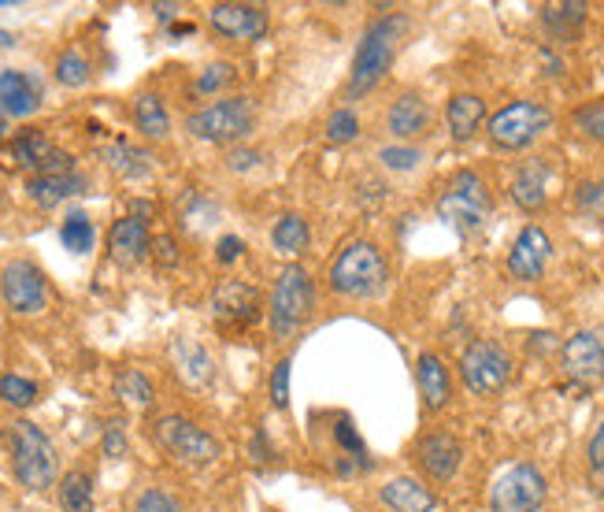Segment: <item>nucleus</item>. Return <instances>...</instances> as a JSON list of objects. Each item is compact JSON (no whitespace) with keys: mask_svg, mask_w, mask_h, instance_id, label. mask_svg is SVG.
I'll list each match as a JSON object with an SVG mask.
<instances>
[{"mask_svg":"<svg viewBox=\"0 0 604 512\" xmlns=\"http://www.w3.org/2000/svg\"><path fill=\"white\" fill-rule=\"evenodd\" d=\"M408 34H412V15H404V12H386L367 23L364 38L356 45L353 71H349V86H345L349 101H360V97L375 93V86L390 75L397 52H401Z\"/></svg>","mask_w":604,"mask_h":512,"instance_id":"1","label":"nucleus"},{"mask_svg":"<svg viewBox=\"0 0 604 512\" xmlns=\"http://www.w3.org/2000/svg\"><path fill=\"white\" fill-rule=\"evenodd\" d=\"M390 283V260H386L382 246L367 238H356L330 260L327 286L330 294L349 301H372Z\"/></svg>","mask_w":604,"mask_h":512,"instance_id":"2","label":"nucleus"},{"mask_svg":"<svg viewBox=\"0 0 604 512\" xmlns=\"http://www.w3.org/2000/svg\"><path fill=\"white\" fill-rule=\"evenodd\" d=\"M256 130V101L249 93H227L215 97L212 104L197 108L186 115V134L197 141H212V146H238Z\"/></svg>","mask_w":604,"mask_h":512,"instance_id":"3","label":"nucleus"},{"mask_svg":"<svg viewBox=\"0 0 604 512\" xmlns=\"http://www.w3.org/2000/svg\"><path fill=\"white\" fill-rule=\"evenodd\" d=\"M315 312V286L312 275L301 264H286L278 272L272 294H267V323H272V338L286 341L293 338Z\"/></svg>","mask_w":604,"mask_h":512,"instance_id":"4","label":"nucleus"},{"mask_svg":"<svg viewBox=\"0 0 604 512\" xmlns=\"http://www.w3.org/2000/svg\"><path fill=\"white\" fill-rule=\"evenodd\" d=\"M435 209L453 230H460V235H471V230H479L482 223L490 220L493 193H490V186H486V178L479 175V171L464 167V171H456L445 186H441Z\"/></svg>","mask_w":604,"mask_h":512,"instance_id":"5","label":"nucleus"},{"mask_svg":"<svg viewBox=\"0 0 604 512\" xmlns=\"http://www.w3.org/2000/svg\"><path fill=\"white\" fill-rule=\"evenodd\" d=\"M8 446H12V469L20 487L41 494L56 483V446L49 442V435L38 424L15 420L8 427Z\"/></svg>","mask_w":604,"mask_h":512,"instance_id":"6","label":"nucleus"},{"mask_svg":"<svg viewBox=\"0 0 604 512\" xmlns=\"http://www.w3.org/2000/svg\"><path fill=\"white\" fill-rule=\"evenodd\" d=\"M549 127H553V112L534 97H519V101H508L486 120V138L498 152H523L534 146Z\"/></svg>","mask_w":604,"mask_h":512,"instance_id":"7","label":"nucleus"},{"mask_svg":"<svg viewBox=\"0 0 604 512\" xmlns=\"http://www.w3.org/2000/svg\"><path fill=\"white\" fill-rule=\"evenodd\" d=\"M152 442L164 449L167 457H175L178 464H189V469H204V464H215L223 457L219 438L209 427H197L193 420L178 416V412L160 416L152 424Z\"/></svg>","mask_w":604,"mask_h":512,"instance_id":"8","label":"nucleus"},{"mask_svg":"<svg viewBox=\"0 0 604 512\" xmlns=\"http://www.w3.org/2000/svg\"><path fill=\"white\" fill-rule=\"evenodd\" d=\"M512 357L508 349L501 346V341H490V338H479L471 341V346L464 349V357H460V379L471 394H479V398H490V394H498L508 386L512 379Z\"/></svg>","mask_w":604,"mask_h":512,"instance_id":"9","label":"nucleus"},{"mask_svg":"<svg viewBox=\"0 0 604 512\" xmlns=\"http://www.w3.org/2000/svg\"><path fill=\"white\" fill-rule=\"evenodd\" d=\"M549 498V483L538 464L523 461L504 469L490 487V512H538Z\"/></svg>","mask_w":604,"mask_h":512,"instance_id":"10","label":"nucleus"},{"mask_svg":"<svg viewBox=\"0 0 604 512\" xmlns=\"http://www.w3.org/2000/svg\"><path fill=\"white\" fill-rule=\"evenodd\" d=\"M0 298L15 316H38L49 309V278L34 260H8L0 272Z\"/></svg>","mask_w":604,"mask_h":512,"instance_id":"11","label":"nucleus"},{"mask_svg":"<svg viewBox=\"0 0 604 512\" xmlns=\"http://www.w3.org/2000/svg\"><path fill=\"white\" fill-rule=\"evenodd\" d=\"M561 367L571 383L579 386H597L604 383V330H575L561 349Z\"/></svg>","mask_w":604,"mask_h":512,"instance_id":"12","label":"nucleus"},{"mask_svg":"<svg viewBox=\"0 0 604 512\" xmlns=\"http://www.w3.org/2000/svg\"><path fill=\"white\" fill-rule=\"evenodd\" d=\"M209 26L215 38L234 41V45H252L267 34L272 26V12L264 4H212L209 8Z\"/></svg>","mask_w":604,"mask_h":512,"instance_id":"13","label":"nucleus"},{"mask_svg":"<svg viewBox=\"0 0 604 512\" xmlns=\"http://www.w3.org/2000/svg\"><path fill=\"white\" fill-rule=\"evenodd\" d=\"M549 260H553V238L545 235V227L527 223L516 235V241H512L504 272H508V278H516V283H538L545 275Z\"/></svg>","mask_w":604,"mask_h":512,"instance_id":"14","label":"nucleus"},{"mask_svg":"<svg viewBox=\"0 0 604 512\" xmlns=\"http://www.w3.org/2000/svg\"><path fill=\"white\" fill-rule=\"evenodd\" d=\"M430 127H435V108L416 89H404L386 108V134H390L397 146H416L419 138H427Z\"/></svg>","mask_w":604,"mask_h":512,"instance_id":"15","label":"nucleus"},{"mask_svg":"<svg viewBox=\"0 0 604 512\" xmlns=\"http://www.w3.org/2000/svg\"><path fill=\"white\" fill-rule=\"evenodd\" d=\"M412 461H416V469L427 475L430 483L441 487V483H449L460 472L464 446H460V438L449 435V430H427V435H419L416 446H412Z\"/></svg>","mask_w":604,"mask_h":512,"instance_id":"16","label":"nucleus"},{"mask_svg":"<svg viewBox=\"0 0 604 512\" xmlns=\"http://www.w3.org/2000/svg\"><path fill=\"white\" fill-rule=\"evenodd\" d=\"M215 320L227 323V327H252L264 312V298H260L256 286H249L246 278H223L212 294Z\"/></svg>","mask_w":604,"mask_h":512,"instance_id":"17","label":"nucleus"},{"mask_svg":"<svg viewBox=\"0 0 604 512\" xmlns=\"http://www.w3.org/2000/svg\"><path fill=\"white\" fill-rule=\"evenodd\" d=\"M152 235H149V220L146 215H123V220L112 223L108 230V253H112L115 264L134 267L149 257Z\"/></svg>","mask_w":604,"mask_h":512,"instance_id":"18","label":"nucleus"},{"mask_svg":"<svg viewBox=\"0 0 604 512\" xmlns=\"http://www.w3.org/2000/svg\"><path fill=\"white\" fill-rule=\"evenodd\" d=\"M508 197L519 212H542L549 201V160L545 157L523 160L508 183Z\"/></svg>","mask_w":604,"mask_h":512,"instance_id":"19","label":"nucleus"},{"mask_svg":"<svg viewBox=\"0 0 604 512\" xmlns=\"http://www.w3.org/2000/svg\"><path fill=\"white\" fill-rule=\"evenodd\" d=\"M0 108H4V115H15V120L34 115L41 108V83L30 71H0Z\"/></svg>","mask_w":604,"mask_h":512,"instance_id":"20","label":"nucleus"},{"mask_svg":"<svg viewBox=\"0 0 604 512\" xmlns=\"http://www.w3.org/2000/svg\"><path fill=\"white\" fill-rule=\"evenodd\" d=\"M378 501H382L390 512H435L438 498L430 494V487H423L412 475H393L378 487Z\"/></svg>","mask_w":604,"mask_h":512,"instance_id":"21","label":"nucleus"},{"mask_svg":"<svg viewBox=\"0 0 604 512\" xmlns=\"http://www.w3.org/2000/svg\"><path fill=\"white\" fill-rule=\"evenodd\" d=\"M416 386H419V398L423 405L430 412H441L449 405V398H453V379H449V367L441 361L438 353H419L416 361Z\"/></svg>","mask_w":604,"mask_h":512,"instance_id":"22","label":"nucleus"},{"mask_svg":"<svg viewBox=\"0 0 604 512\" xmlns=\"http://www.w3.org/2000/svg\"><path fill=\"white\" fill-rule=\"evenodd\" d=\"M486 123V101L479 93H453L445 104V127L453 134V141H471Z\"/></svg>","mask_w":604,"mask_h":512,"instance_id":"23","label":"nucleus"},{"mask_svg":"<svg viewBox=\"0 0 604 512\" xmlns=\"http://www.w3.org/2000/svg\"><path fill=\"white\" fill-rule=\"evenodd\" d=\"M130 115H134V127H138L141 138H149V141H164L167 134H171V112H167L164 97L152 93V89H146V93L134 97Z\"/></svg>","mask_w":604,"mask_h":512,"instance_id":"24","label":"nucleus"},{"mask_svg":"<svg viewBox=\"0 0 604 512\" xmlns=\"http://www.w3.org/2000/svg\"><path fill=\"white\" fill-rule=\"evenodd\" d=\"M312 246V227L304 215L297 212H286L278 215V223L272 227V249L278 257H304Z\"/></svg>","mask_w":604,"mask_h":512,"instance_id":"25","label":"nucleus"},{"mask_svg":"<svg viewBox=\"0 0 604 512\" xmlns=\"http://www.w3.org/2000/svg\"><path fill=\"white\" fill-rule=\"evenodd\" d=\"M83 186H86V178L78 175V171H67V175H34L26 190H30V197L41 209H56L60 201L83 193Z\"/></svg>","mask_w":604,"mask_h":512,"instance_id":"26","label":"nucleus"},{"mask_svg":"<svg viewBox=\"0 0 604 512\" xmlns=\"http://www.w3.org/2000/svg\"><path fill=\"white\" fill-rule=\"evenodd\" d=\"M586 12H590V8L579 4V0L549 4V8H542V23L549 26V34H553L556 41H575V34H579L586 23Z\"/></svg>","mask_w":604,"mask_h":512,"instance_id":"27","label":"nucleus"},{"mask_svg":"<svg viewBox=\"0 0 604 512\" xmlns=\"http://www.w3.org/2000/svg\"><path fill=\"white\" fill-rule=\"evenodd\" d=\"M115 398L130 409H149L152 401H156V386H152L149 375L138 372V367H123V372L115 375Z\"/></svg>","mask_w":604,"mask_h":512,"instance_id":"28","label":"nucleus"},{"mask_svg":"<svg viewBox=\"0 0 604 512\" xmlns=\"http://www.w3.org/2000/svg\"><path fill=\"white\" fill-rule=\"evenodd\" d=\"M60 509L63 512H93V475L75 469L60 479Z\"/></svg>","mask_w":604,"mask_h":512,"instance_id":"29","label":"nucleus"},{"mask_svg":"<svg viewBox=\"0 0 604 512\" xmlns=\"http://www.w3.org/2000/svg\"><path fill=\"white\" fill-rule=\"evenodd\" d=\"M52 152H56V146H52V141L45 138L41 130H23L20 138L12 141V157H15V164L26 167V171H41L45 164H49Z\"/></svg>","mask_w":604,"mask_h":512,"instance_id":"30","label":"nucleus"},{"mask_svg":"<svg viewBox=\"0 0 604 512\" xmlns=\"http://www.w3.org/2000/svg\"><path fill=\"white\" fill-rule=\"evenodd\" d=\"M571 130L579 134L582 141H593V146H604V97L597 101H586L571 112Z\"/></svg>","mask_w":604,"mask_h":512,"instance_id":"31","label":"nucleus"},{"mask_svg":"<svg viewBox=\"0 0 604 512\" xmlns=\"http://www.w3.org/2000/svg\"><path fill=\"white\" fill-rule=\"evenodd\" d=\"M60 241H63V249H71V253H89L93 249V241H97V230H93V220H89L86 212H71L67 220H63V227H60Z\"/></svg>","mask_w":604,"mask_h":512,"instance_id":"32","label":"nucleus"},{"mask_svg":"<svg viewBox=\"0 0 604 512\" xmlns=\"http://www.w3.org/2000/svg\"><path fill=\"white\" fill-rule=\"evenodd\" d=\"M93 78V64L86 60L83 49H63L56 57V83L67 89H78Z\"/></svg>","mask_w":604,"mask_h":512,"instance_id":"33","label":"nucleus"},{"mask_svg":"<svg viewBox=\"0 0 604 512\" xmlns=\"http://www.w3.org/2000/svg\"><path fill=\"white\" fill-rule=\"evenodd\" d=\"M323 134H327L330 146H353V141L360 138V115L353 104H341L334 108V112L327 115V127H323Z\"/></svg>","mask_w":604,"mask_h":512,"instance_id":"34","label":"nucleus"},{"mask_svg":"<svg viewBox=\"0 0 604 512\" xmlns=\"http://www.w3.org/2000/svg\"><path fill=\"white\" fill-rule=\"evenodd\" d=\"M238 83V71H234V64H227V60H215V64H209L197 75L193 89L201 97H227V89Z\"/></svg>","mask_w":604,"mask_h":512,"instance_id":"35","label":"nucleus"},{"mask_svg":"<svg viewBox=\"0 0 604 512\" xmlns=\"http://www.w3.org/2000/svg\"><path fill=\"white\" fill-rule=\"evenodd\" d=\"M0 401L12 409H30L34 401H38V383L26 379V375L8 372L4 379H0Z\"/></svg>","mask_w":604,"mask_h":512,"instance_id":"36","label":"nucleus"},{"mask_svg":"<svg viewBox=\"0 0 604 512\" xmlns=\"http://www.w3.org/2000/svg\"><path fill=\"white\" fill-rule=\"evenodd\" d=\"M378 164H382L386 171H393V175H412V171H419L423 164V149L416 146H386L382 152H378Z\"/></svg>","mask_w":604,"mask_h":512,"instance_id":"37","label":"nucleus"},{"mask_svg":"<svg viewBox=\"0 0 604 512\" xmlns=\"http://www.w3.org/2000/svg\"><path fill=\"white\" fill-rule=\"evenodd\" d=\"M575 209H579L586 220H601L604 223V178L579 183V190H575Z\"/></svg>","mask_w":604,"mask_h":512,"instance_id":"38","label":"nucleus"},{"mask_svg":"<svg viewBox=\"0 0 604 512\" xmlns=\"http://www.w3.org/2000/svg\"><path fill=\"white\" fill-rule=\"evenodd\" d=\"M104 157H108V164H112V167L119 171V175H126V178L146 175V157H141V152L134 149V146H126V141H115V146L108 149Z\"/></svg>","mask_w":604,"mask_h":512,"instance_id":"39","label":"nucleus"},{"mask_svg":"<svg viewBox=\"0 0 604 512\" xmlns=\"http://www.w3.org/2000/svg\"><path fill=\"white\" fill-rule=\"evenodd\" d=\"M134 512H186V505L178 501V494H171L164 487H149V490L138 494Z\"/></svg>","mask_w":604,"mask_h":512,"instance_id":"40","label":"nucleus"},{"mask_svg":"<svg viewBox=\"0 0 604 512\" xmlns=\"http://www.w3.org/2000/svg\"><path fill=\"white\" fill-rule=\"evenodd\" d=\"M586 472H590L593 487L604 490V416H601V424L593 427L590 442H586Z\"/></svg>","mask_w":604,"mask_h":512,"instance_id":"41","label":"nucleus"},{"mask_svg":"<svg viewBox=\"0 0 604 512\" xmlns=\"http://www.w3.org/2000/svg\"><path fill=\"white\" fill-rule=\"evenodd\" d=\"M272 405L275 409L290 405V357H282V361L272 367Z\"/></svg>","mask_w":604,"mask_h":512,"instance_id":"42","label":"nucleus"},{"mask_svg":"<svg viewBox=\"0 0 604 512\" xmlns=\"http://www.w3.org/2000/svg\"><path fill=\"white\" fill-rule=\"evenodd\" d=\"M241 257H246V241H241L238 235H223L219 241H215V260H219L223 267L238 264Z\"/></svg>","mask_w":604,"mask_h":512,"instance_id":"43","label":"nucleus"},{"mask_svg":"<svg viewBox=\"0 0 604 512\" xmlns=\"http://www.w3.org/2000/svg\"><path fill=\"white\" fill-rule=\"evenodd\" d=\"M149 253L156 257V264L160 267H175L178 264V241L171 238V235H160V238H152V246H149Z\"/></svg>","mask_w":604,"mask_h":512,"instance_id":"44","label":"nucleus"},{"mask_svg":"<svg viewBox=\"0 0 604 512\" xmlns=\"http://www.w3.org/2000/svg\"><path fill=\"white\" fill-rule=\"evenodd\" d=\"M223 164H227L230 171H249L260 164V152L256 149H227V157H223Z\"/></svg>","mask_w":604,"mask_h":512,"instance_id":"45","label":"nucleus"},{"mask_svg":"<svg viewBox=\"0 0 604 512\" xmlns=\"http://www.w3.org/2000/svg\"><path fill=\"white\" fill-rule=\"evenodd\" d=\"M104 457H123L126 453V435H123V427L119 424H108V430H104Z\"/></svg>","mask_w":604,"mask_h":512,"instance_id":"46","label":"nucleus"},{"mask_svg":"<svg viewBox=\"0 0 604 512\" xmlns=\"http://www.w3.org/2000/svg\"><path fill=\"white\" fill-rule=\"evenodd\" d=\"M12 45H15L12 34H8V30H0V49H12Z\"/></svg>","mask_w":604,"mask_h":512,"instance_id":"47","label":"nucleus"},{"mask_svg":"<svg viewBox=\"0 0 604 512\" xmlns=\"http://www.w3.org/2000/svg\"><path fill=\"white\" fill-rule=\"evenodd\" d=\"M4 130H8V115H4V108H0V138H4Z\"/></svg>","mask_w":604,"mask_h":512,"instance_id":"48","label":"nucleus"}]
</instances>
